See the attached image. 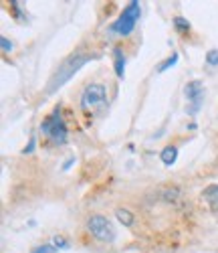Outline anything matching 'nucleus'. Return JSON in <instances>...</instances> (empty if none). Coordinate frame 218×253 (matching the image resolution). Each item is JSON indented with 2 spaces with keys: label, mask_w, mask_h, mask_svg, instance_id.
I'll list each match as a JSON object with an SVG mask.
<instances>
[{
  "label": "nucleus",
  "mask_w": 218,
  "mask_h": 253,
  "mask_svg": "<svg viewBox=\"0 0 218 253\" xmlns=\"http://www.w3.org/2000/svg\"><path fill=\"white\" fill-rule=\"evenodd\" d=\"M184 95L188 99V105H186V114L188 116H196L200 112L202 103H204V85L200 79H194V81H188L186 87H184Z\"/></svg>",
  "instance_id": "423d86ee"
},
{
  "label": "nucleus",
  "mask_w": 218,
  "mask_h": 253,
  "mask_svg": "<svg viewBox=\"0 0 218 253\" xmlns=\"http://www.w3.org/2000/svg\"><path fill=\"white\" fill-rule=\"evenodd\" d=\"M202 197H204V201H206L214 211H218V184L208 186L206 191L202 193Z\"/></svg>",
  "instance_id": "1a4fd4ad"
},
{
  "label": "nucleus",
  "mask_w": 218,
  "mask_h": 253,
  "mask_svg": "<svg viewBox=\"0 0 218 253\" xmlns=\"http://www.w3.org/2000/svg\"><path fill=\"white\" fill-rule=\"evenodd\" d=\"M53 245H55L57 249H69V241L65 239V237H61V235H57V237L53 239Z\"/></svg>",
  "instance_id": "dca6fc26"
},
{
  "label": "nucleus",
  "mask_w": 218,
  "mask_h": 253,
  "mask_svg": "<svg viewBox=\"0 0 218 253\" xmlns=\"http://www.w3.org/2000/svg\"><path fill=\"white\" fill-rule=\"evenodd\" d=\"M140 14H142L140 2L138 0H132V2L123 8V12L117 16V20H113V23L109 25V31H113V33H117L121 37L132 35V31L136 29L138 20H140Z\"/></svg>",
  "instance_id": "7ed1b4c3"
},
{
  "label": "nucleus",
  "mask_w": 218,
  "mask_h": 253,
  "mask_svg": "<svg viewBox=\"0 0 218 253\" xmlns=\"http://www.w3.org/2000/svg\"><path fill=\"white\" fill-rule=\"evenodd\" d=\"M0 47H2L4 53H10V51H12V43H10L6 37H0Z\"/></svg>",
  "instance_id": "a211bd4d"
},
{
  "label": "nucleus",
  "mask_w": 218,
  "mask_h": 253,
  "mask_svg": "<svg viewBox=\"0 0 218 253\" xmlns=\"http://www.w3.org/2000/svg\"><path fill=\"white\" fill-rule=\"evenodd\" d=\"M115 217H117V221H119V223H123L125 227H132V225H134V221H136V217H134L132 213H129L127 209H117V211H115Z\"/></svg>",
  "instance_id": "9d476101"
},
{
  "label": "nucleus",
  "mask_w": 218,
  "mask_h": 253,
  "mask_svg": "<svg viewBox=\"0 0 218 253\" xmlns=\"http://www.w3.org/2000/svg\"><path fill=\"white\" fill-rule=\"evenodd\" d=\"M40 132L49 138L51 144L55 146H63L69 138V130H67V124H65L61 110L57 108L53 114H49L45 120L40 122Z\"/></svg>",
  "instance_id": "f03ea898"
},
{
  "label": "nucleus",
  "mask_w": 218,
  "mask_h": 253,
  "mask_svg": "<svg viewBox=\"0 0 218 253\" xmlns=\"http://www.w3.org/2000/svg\"><path fill=\"white\" fill-rule=\"evenodd\" d=\"M206 63L212 67H218V49H210L206 53Z\"/></svg>",
  "instance_id": "2eb2a0df"
},
{
  "label": "nucleus",
  "mask_w": 218,
  "mask_h": 253,
  "mask_svg": "<svg viewBox=\"0 0 218 253\" xmlns=\"http://www.w3.org/2000/svg\"><path fill=\"white\" fill-rule=\"evenodd\" d=\"M178 53H172L168 59H164L162 63H160V65H158V73H164V71H168V69H172L174 65H176V63H178Z\"/></svg>",
  "instance_id": "9b49d317"
},
{
  "label": "nucleus",
  "mask_w": 218,
  "mask_h": 253,
  "mask_svg": "<svg viewBox=\"0 0 218 253\" xmlns=\"http://www.w3.org/2000/svg\"><path fill=\"white\" fill-rule=\"evenodd\" d=\"M87 229H89V233H91L97 241L109 243V241L115 239V227H113V223L109 221L107 217H103V215H93V217H89V221H87Z\"/></svg>",
  "instance_id": "39448f33"
},
{
  "label": "nucleus",
  "mask_w": 218,
  "mask_h": 253,
  "mask_svg": "<svg viewBox=\"0 0 218 253\" xmlns=\"http://www.w3.org/2000/svg\"><path fill=\"white\" fill-rule=\"evenodd\" d=\"M35 146H36V136L33 134V136L29 138V144L25 146V150H23V152H25V154H33V152H35Z\"/></svg>",
  "instance_id": "f3484780"
},
{
  "label": "nucleus",
  "mask_w": 218,
  "mask_h": 253,
  "mask_svg": "<svg viewBox=\"0 0 218 253\" xmlns=\"http://www.w3.org/2000/svg\"><path fill=\"white\" fill-rule=\"evenodd\" d=\"M160 160L166 164V166H174L178 160V148L176 146H166V148L160 152Z\"/></svg>",
  "instance_id": "6e6552de"
},
{
  "label": "nucleus",
  "mask_w": 218,
  "mask_h": 253,
  "mask_svg": "<svg viewBox=\"0 0 218 253\" xmlns=\"http://www.w3.org/2000/svg\"><path fill=\"white\" fill-rule=\"evenodd\" d=\"M93 59V55H89V53H73V55H69L67 59H65L61 65H59V69L55 71V75L51 77V81H49V87H47V93H55L57 89H61L65 83H67L85 63H89Z\"/></svg>",
  "instance_id": "f257e3e1"
},
{
  "label": "nucleus",
  "mask_w": 218,
  "mask_h": 253,
  "mask_svg": "<svg viewBox=\"0 0 218 253\" xmlns=\"http://www.w3.org/2000/svg\"><path fill=\"white\" fill-rule=\"evenodd\" d=\"M174 27H176V31H180V33H190V23H188L184 16H176V18H174Z\"/></svg>",
  "instance_id": "f8f14e48"
},
{
  "label": "nucleus",
  "mask_w": 218,
  "mask_h": 253,
  "mask_svg": "<svg viewBox=\"0 0 218 253\" xmlns=\"http://www.w3.org/2000/svg\"><path fill=\"white\" fill-rule=\"evenodd\" d=\"M107 103V89L101 83H91L81 93V110L85 114H95Z\"/></svg>",
  "instance_id": "20e7f679"
},
{
  "label": "nucleus",
  "mask_w": 218,
  "mask_h": 253,
  "mask_svg": "<svg viewBox=\"0 0 218 253\" xmlns=\"http://www.w3.org/2000/svg\"><path fill=\"white\" fill-rule=\"evenodd\" d=\"M59 249L53 245V243H45V245H38L33 249V253H57Z\"/></svg>",
  "instance_id": "4468645a"
},
{
  "label": "nucleus",
  "mask_w": 218,
  "mask_h": 253,
  "mask_svg": "<svg viewBox=\"0 0 218 253\" xmlns=\"http://www.w3.org/2000/svg\"><path fill=\"white\" fill-rule=\"evenodd\" d=\"M10 10H12V14L18 18V20H23V23H25V20H27V16H25V12L23 10H20V2H16V0H10Z\"/></svg>",
  "instance_id": "ddd939ff"
},
{
  "label": "nucleus",
  "mask_w": 218,
  "mask_h": 253,
  "mask_svg": "<svg viewBox=\"0 0 218 253\" xmlns=\"http://www.w3.org/2000/svg\"><path fill=\"white\" fill-rule=\"evenodd\" d=\"M75 162V158L71 156V158H67V160H65V164H63V170H69V168H71V164Z\"/></svg>",
  "instance_id": "6ab92c4d"
},
{
  "label": "nucleus",
  "mask_w": 218,
  "mask_h": 253,
  "mask_svg": "<svg viewBox=\"0 0 218 253\" xmlns=\"http://www.w3.org/2000/svg\"><path fill=\"white\" fill-rule=\"evenodd\" d=\"M113 69H115V75L119 79H123V75H125V55H123L121 47L113 49Z\"/></svg>",
  "instance_id": "0eeeda50"
}]
</instances>
